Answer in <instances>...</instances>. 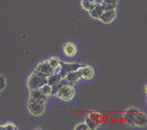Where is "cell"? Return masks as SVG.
Masks as SVG:
<instances>
[{"instance_id":"obj_1","label":"cell","mask_w":147,"mask_h":130,"mask_svg":"<svg viewBox=\"0 0 147 130\" xmlns=\"http://www.w3.org/2000/svg\"><path fill=\"white\" fill-rule=\"evenodd\" d=\"M45 84H47V76L38 73L36 71H34L28 78V87H29L30 91L39 89L40 87H42Z\"/></svg>"},{"instance_id":"obj_2","label":"cell","mask_w":147,"mask_h":130,"mask_svg":"<svg viewBox=\"0 0 147 130\" xmlns=\"http://www.w3.org/2000/svg\"><path fill=\"white\" fill-rule=\"evenodd\" d=\"M56 96L60 100H65V102H69L74 97L75 95V89L71 85H63L59 89L57 90Z\"/></svg>"},{"instance_id":"obj_3","label":"cell","mask_w":147,"mask_h":130,"mask_svg":"<svg viewBox=\"0 0 147 130\" xmlns=\"http://www.w3.org/2000/svg\"><path fill=\"white\" fill-rule=\"evenodd\" d=\"M28 110L34 117H39L45 112V104L29 100V102H28Z\"/></svg>"},{"instance_id":"obj_4","label":"cell","mask_w":147,"mask_h":130,"mask_svg":"<svg viewBox=\"0 0 147 130\" xmlns=\"http://www.w3.org/2000/svg\"><path fill=\"white\" fill-rule=\"evenodd\" d=\"M82 66L80 63H60L59 65V70H58V73L63 78H65V76L67 75L69 72L71 71H75L78 70L80 67ZM56 72V71H55Z\"/></svg>"},{"instance_id":"obj_5","label":"cell","mask_w":147,"mask_h":130,"mask_svg":"<svg viewBox=\"0 0 147 130\" xmlns=\"http://www.w3.org/2000/svg\"><path fill=\"white\" fill-rule=\"evenodd\" d=\"M35 71L48 77L49 75H51L52 73H54V71L55 70L51 67V65L49 63L48 60H44V61H41V63H39L38 65H37L36 68H35Z\"/></svg>"},{"instance_id":"obj_6","label":"cell","mask_w":147,"mask_h":130,"mask_svg":"<svg viewBox=\"0 0 147 130\" xmlns=\"http://www.w3.org/2000/svg\"><path fill=\"white\" fill-rule=\"evenodd\" d=\"M115 17H117V11L115 10H105L98 19L103 24H110L115 19Z\"/></svg>"},{"instance_id":"obj_7","label":"cell","mask_w":147,"mask_h":130,"mask_svg":"<svg viewBox=\"0 0 147 130\" xmlns=\"http://www.w3.org/2000/svg\"><path fill=\"white\" fill-rule=\"evenodd\" d=\"M139 110L136 107H130L128 108L126 112L124 113V121H125V124L128 125V126H134V114L136 112Z\"/></svg>"},{"instance_id":"obj_8","label":"cell","mask_w":147,"mask_h":130,"mask_svg":"<svg viewBox=\"0 0 147 130\" xmlns=\"http://www.w3.org/2000/svg\"><path fill=\"white\" fill-rule=\"evenodd\" d=\"M78 71H80L82 78H84V79H91L94 76L93 68L89 66V65H82L80 69H78Z\"/></svg>"},{"instance_id":"obj_9","label":"cell","mask_w":147,"mask_h":130,"mask_svg":"<svg viewBox=\"0 0 147 130\" xmlns=\"http://www.w3.org/2000/svg\"><path fill=\"white\" fill-rule=\"evenodd\" d=\"M147 124V117L146 114L142 111L138 110L134 114V126L138 127H145Z\"/></svg>"},{"instance_id":"obj_10","label":"cell","mask_w":147,"mask_h":130,"mask_svg":"<svg viewBox=\"0 0 147 130\" xmlns=\"http://www.w3.org/2000/svg\"><path fill=\"white\" fill-rule=\"evenodd\" d=\"M30 100L45 104L47 100V96L40 91V89H35V90L30 91Z\"/></svg>"},{"instance_id":"obj_11","label":"cell","mask_w":147,"mask_h":130,"mask_svg":"<svg viewBox=\"0 0 147 130\" xmlns=\"http://www.w3.org/2000/svg\"><path fill=\"white\" fill-rule=\"evenodd\" d=\"M64 52L68 57H73L77 53V47L76 44L73 42H67L64 47Z\"/></svg>"},{"instance_id":"obj_12","label":"cell","mask_w":147,"mask_h":130,"mask_svg":"<svg viewBox=\"0 0 147 130\" xmlns=\"http://www.w3.org/2000/svg\"><path fill=\"white\" fill-rule=\"evenodd\" d=\"M65 78H66V80H67L69 84L74 85V84H76L77 82L82 78V76H80V71L75 70V71H71V72H69V73L65 76Z\"/></svg>"},{"instance_id":"obj_13","label":"cell","mask_w":147,"mask_h":130,"mask_svg":"<svg viewBox=\"0 0 147 130\" xmlns=\"http://www.w3.org/2000/svg\"><path fill=\"white\" fill-rule=\"evenodd\" d=\"M61 79H63V77L60 76L59 73L54 71V73H52L51 75H49V76L47 77V84H49L50 86L53 87V86H55L56 84L60 83Z\"/></svg>"},{"instance_id":"obj_14","label":"cell","mask_w":147,"mask_h":130,"mask_svg":"<svg viewBox=\"0 0 147 130\" xmlns=\"http://www.w3.org/2000/svg\"><path fill=\"white\" fill-rule=\"evenodd\" d=\"M104 11L105 10H104V7L102 4H95L93 9H92L91 11H89V14H90V16L92 17V18H94V19H98Z\"/></svg>"},{"instance_id":"obj_15","label":"cell","mask_w":147,"mask_h":130,"mask_svg":"<svg viewBox=\"0 0 147 130\" xmlns=\"http://www.w3.org/2000/svg\"><path fill=\"white\" fill-rule=\"evenodd\" d=\"M117 2L119 0H103L102 5L104 10H115L117 7Z\"/></svg>"},{"instance_id":"obj_16","label":"cell","mask_w":147,"mask_h":130,"mask_svg":"<svg viewBox=\"0 0 147 130\" xmlns=\"http://www.w3.org/2000/svg\"><path fill=\"white\" fill-rule=\"evenodd\" d=\"M95 4L96 3L94 2V0H82V1H80L82 7H83L85 11H88V12L92 10Z\"/></svg>"},{"instance_id":"obj_17","label":"cell","mask_w":147,"mask_h":130,"mask_svg":"<svg viewBox=\"0 0 147 130\" xmlns=\"http://www.w3.org/2000/svg\"><path fill=\"white\" fill-rule=\"evenodd\" d=\"M40 89V91L42 92V93L46 95V96H50L51 94H52V90H53V87L52 86H50L49 84H45L44 86L42 87H40L39 88Z\"/></svg>"},{"instance_id":"obj_18","label":"cell","mask_w":147,"mask_h":130,"mask_svg":"<svg viewBox=\"0 0 147 130\" xmlns=\"http://www.w3.org/2000/svg\"><path fill=\"white\" fill-rule=\"evenodd\" d=\"M49 61V63L51 65V67L53 68L54 70H56V69H58V67H59V65H60V59L58 58V57L56 56H52L50 57V59L48 60Z\"/></svg>"},{"instance_id":"obj_19","label":"cell","mask_w":147,"mask_h":130,"mask_svg":"<svg viewBox=\"0 0 147 130\" xmlns=\"http://www.w3.org/2000/svg\"><path fill=\"white\" fill-rule=\"evenodd\" d=\"M86 125L88 126L89 129H96V127L98 126V125L91 119L90 115H87V117H86Z\"/></svg>"},{"instance_id":"obj_20","label":"cell","mask_w":147,"mask_h":130,"mask_svg":"<svg viewBox=\"0 0 147 130\" xmlns=\"http://www.w3.org/2000/svg\"><path fill=\"white\" fill-rule=\"evenodd\" d=\"M89 115H90L91 119H92L97 125H100V124L103 122V117H102V115H100V113H97V112H91Z\"/></svg>"},{"instance_id":"obj_21","label":"cell","mask_w":147,"mask_h":130,"mask_svg":"<svg viewBox=\"0 0 147 130\" xmlns=\"http://www.w3.org/2000/svg\"><path fill=\"white\" fill-rule=\"evenodd\" d=\"M5 86H7V78L3 74H0V92L4 90Z\"/></svg>"},{"instance_id":"obj_22","label":"cell","mask_w":147,"mask_h":130,"mask_svg":"<svg viewBox=\"0 0 147 130\" xmlns=\"http://www.w3.org/2000/svg\"><path fill=\"white\" fill-rule=\"evenodd\" d=\"M74 130H89V128H88V126L86 125V123H84V124L80 123L75 126Z\"/></svg>"},{"instance_id":"obj_23","label":"cell","mask_w":147,"mask_h":130,"mask_svg":"<svg viewBox=\"0 0 147 130\" xmlns=\"http://www.w3.org/2000/svg\"><path fill=\"white\" fill-rule=\"evenodd\" d=\"M4 129H7V130H17L18 128H17L16 125H14L13 123H7L5 125H4Z\"/></svg>"},{"instance_id":"obj_24","label":"cell","mask_w":147,"mask_h":130,"mask_svg":"<svg viewBox=\"0 0 147 130\" xmlns=\"http://www.w3.org/2000/svg\"><path fill=\"white\" fill-rule=\"evenodd\" d=\"M1 129H4V125H0V130Z\"/></svg>"}]
</instances>
